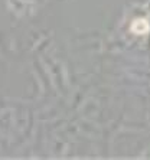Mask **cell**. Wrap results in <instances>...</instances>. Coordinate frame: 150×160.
<instances>
[{"instance_id":"obj_1","label":"cell","mask_w":150,"mask_h":160,"mask_svg":"<svg viewBox=\"0 0 150 160\" xmlns=\"http://www.w3.org/2000/svg\"><path fill=\"white\" fill-rule=\"evenodd\" d=\"M150 29L149 26V22L146 19H136L133 25H131V30L137 35H143V33H147Z\"/></svg>"}]
</instances>
